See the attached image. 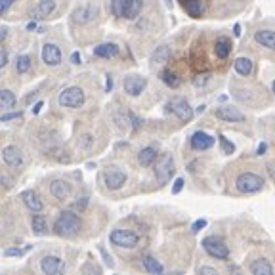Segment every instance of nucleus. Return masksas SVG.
I'll list each match as a JSON object with an SVG mask.
<instances>
[{"label":"nucleus","instance_id":"ea45409f","mask_svg":"<svg viewBox=\"0 0 275 275\" xmlns=\"http://www.w3.org/2000/svg\"><path fill=\"white\" fill-rule=\"evenodd\" d=\"M19 117H21V111H17V113H8V115H2V122L15 120V118H19Z\"/></svg>","mask_w":275,"mask_h":275},{"label":"nucleus","instance_id":"c85d7f7f","mask_svg":"<svg viewBox=\"0 0 275 275\" xmlns=\"http://www.w3.org/2000/svg\"><path fill=\"white\" fill-rule=\"evenodd\" d=\"M160 80L166 84V86L170 88H178L180 86V77L176 75L174 71L170 69H164V71H160Z\"/></svg>","mask_w":275,"mask_h":275},{"label":"nucleus","instance_id":"a18cd8bd","mask_svg":"<svg viewBox=\"0 0 275 275\" xmlns=\"http://www.w3.org/2000/svg\"><path fill=\"white\" fill-rule=\"evenodd\" d=\"M111 88H113V79L107 75V79H105V90H107V92H111Z\"/></svg>","mask_w":275,"mask_h":275},{"label":"nucleus","instance_id":"9b49d317","mask_svg":"<svg viewBox=\"0 0 275 275\" xmlns=\"http://www.w3.org/2000/svg\"><path fill=\"white\" fill-rule=\"evenodd\" d=\"M144 8L142 0H120V17L124 19H136Z\"/></svg>","mask_w":275,"mask_h":275},{"label":"nucleus","instance_id":"1a4fd4ad","mask_svg":"<svg viewBox=\"0 0 275 275\" xmlns=\"http://www.w3.org/2000/svg\"><path fill=\"white\" fill-rule=\"evenodd\" d=\"M145 86H147V80H145V77H140V75H130L122 82V88L128 96H140Z\"/></svg>","mask_w":275,"mask_h":275},{"label":"nucleus","instance_id":"2f4dec72","mask_svg":"<svg viewBox=\"0 0 275 275\" xmlns=\"http://www.w3.org/2000/svg\"><path fill=\"white\" fill-rule=\"evenodd\" d=\"M15 69L17 73H27L31 69V58L29 56H19L15 61Z\"/></svg>","mask_w":275,"mask_h":275},{"label":"nucleus","instance_id":"a211bd4d","mask_svg":"<svg viewBox=\"0 0 275 275\" xmlns=\"http://www.w3.org/2000/svg\"><path fill=\"white\" fill-rule=\"evenodd\" d=\"M21 199H23V203H25V206L29 208L31 212H40L44 208L42 201H40V197L37 195V191H33V189H27V191H23L21 193Z\"/></svg>","mask_w":275,"mask_h":275},{"label":"nucleus","instance_id":"864d4df0","mask_svg":"<svg viewBox=\"0 0 275 275\" xmlns=\"http://www.w3.org/2000/svg\"><path fill=\"white\" fill-rule=\"evenodd\" d=\"M166 4H168V6H170V4H172V2H170V0H166Z\"/></svg>","mask_w":275,"mask_h":275},{"label":"nucleus","instance_id":"a878e982","mask_svg":"<svg viewBox=\"0 0 275 275\" xmlns=\"http://www.w3.org/2000/svg\"><path fill=\"white\" fill-rule=\"evenodd\" d=\"M233 67H235V71L239 73V75L248 77V75L252 73V59L250 58H237L235 61H233Z\"/></svg>","mask_w":275,"mask_h":275},{"label":"nucleus","instance_id":"4be33fe9","mask_svg":"<svg viewBox=\"0 0 275 275\" xmlns=\"http://www.w3.org/2000/svg\"><path fill=\"white\" fill-rule=\"evenodd\" d=\"M232 52V40L228 37H220L214 44V54H216L218 59H226Z\"/></svg>","mask_w":275,"mask_h":275},{"label":"nucleus","instance_id":"603ef678","mask_svg":"<svg viewBox=\"0 0 275 275\" xmlns=\"http://www.w3.org/2000/svg\"><path fill=\"white\" fill-rule=\"evenodd\" d=\"M27 29H29V31H35V29H37V23H35V21H31V23H27Z\"/></svg>","mask_w":275,"mask_h":275},{"label":"nucleus","instance_id":"79ce46f5","mask_svg":"<svg viewBox=\"0 0 275 275\" xmlns=\"http://www.w3.org/2000/svg\"><path fill=\"white\" fill-rule=\"evenodd\" d=\"M6 65H8V52L2 50L0 52V67H6Z\"/></svg>","mask_w":275,"mask_h":275},{"label":"nucleus","instance_id":"c756f323","mask_svg":"<svg viewBox=\"0 0 275 275\" xmlns=\"http://www.w3.org/2000/svg\"><path fill=\"white\" fill-rule=\"evenodd\" d=\"M15 94L12 90H2L0 92V105H2V109H12L15 105Z\"/></svg>","mask_w":275,"mask_h":275},{"label":"nucleus","instance_id":"58836bf2","mask_svg":"<svg viewBox=\"0 0 275 275\" xmlns=\"http://www.w3.org/2000/svg\"><path fill=\"white\" fill-rule=\"evenodd\" d=\"M111 10L117 17H120V0H111Z\"/></svg>","mask_w":275,"mask_h":275},{"label":"nucleus","instance_id":"c03bdc74","mask_svg":"<svg viewBox=\"0 0 275 275\" xmlns=\"http://www.w3.org/2000/svg\"><path fill=\"white\" fill-rule=\"evenodd\" d=\"M88 204V197H82V201L80 203H75V208H79V210H84Z\"/></svg>","mask_w":275,"mask_h":275},{"label":"nucleus","instance_id":"2eb2a0df","mask_svg":"<svg viewBox=\"0 0 275 275\" xmlns=\"http://www.w3.org/2000/svg\"><path fill=\"white\" fill-rule=\"evenodd\" d=\"M42 61L46 65H52V67L59 65L61 63V50H59L56 44H44Z\"/></svg>","mask_w":275,"mask_h":275},{"label":"nucleus","instance_id":"de8ad7c7","mask_svg":"<svg viewBox=\"0 0 275 275\" xmlns=\"http://www.w3.org/2000/svg\"><path fill=\"white\" fill-rule=\"evenodd\" d=\"M42 105H44L42 102L35 103V107H33V113H35V115H37V113H40V109H42Z\"/></svg>","mask_w":275,"mask_h":275},{"label":"nucleus","instance_id":"6e6552de","mask_svg":"<svg viewBox=\"0 0 275 275\" xmlns=\"http://www.w3.org/2000/svg\"><path fill=\"white\" fill-rule=\"evenodd\" d=\"M103 182H105L107 189H120L126 184V174L117 166H111L103 172Z\"/></svg>","mask_w":275,"mask_h":275},{"label":"nucleus","instance_id":"9d476101","mask_svg":"<svg viewBox=\"0 0 275 275\" xmlns=\"http://www.w3.org/2000/svg\"><path fill=\"white\" fill-rule=\"evenodd\" d=\"M40 268L46 275H61L65 272V264L59 256H44Z\"/></svg>","mask_w":275,"mask_h":275},{"label":"nucleus","instance_id":"20e7f679","mask_svg":"<svg viewBox=\"0 0 275 275\" xmlns=\"http://www.w3.org/2000/svg\"><path fill=\"white\" fill-rule=\"evenodd\" d=\"M174 157L170 153H162L159 159L155 160V176L160 184H166L174 176Z\"/></svg>","mask_w":275,"mask_h":275},{"label":"nucleus","instance_id":"f3484780","mask_svg":"<svg viewBox=\"0 0 275 275\" xmlns=\"http://www.w3.org/2000/svg\"><path fill=\"white\" fill-rule=\"evenodd\" d=\"M96 15H98V8H96V6H80V8L75 10L73 19H75L77 23L84 25V23H90L92 19H96Z\"/></svg>","mask_w":275,"mask_h":275},{"label":"nucleus","instance_id":"39448f33","mask_svg":"<svg viewBox=\"0 0 275 275\" xmlns=\"http://www.w3.org/2000/svg\"><path fill=\"white\" fill-rule=\"evenodd\" d=\"M262 186H264V180L254 172L241 174V176L235 180V188L239 189L241 193H256V191H260L262 189Z\"/></svg>","mask_w":275,"mask_h":275},{"label":"nucleus","instance_id":"7c9ffc66","mask_svg":"<svg viewBox=\"0 0 275 275\" xmlns=\"http://www.w3.org/2000/svg\"><path fill=\"white\" fill-rule=\"evenodd\" d=\"M168 58H170V48H168V46H159V48L155 50L151 61H153V63H164V61H168Z\"/></svg>","mask_w":275,"mask_h":275},{"label":"nucleus","instance_id":"a19ab883","mask_svg":"<svg viewBox=\"0 0 275 275\" xmlns=\"http://www.w3.org/2000/svg\"><path fill=\"white\" fill-rule=\"evenodd\" d=\"M182 188H184V180H182V178H178V180L174 182L172 193H180V191H182Z\"/></svg>","mask_w":275,"mask_h":275},{"label":"nucleus","instance_id":"aec40b11","mask_svg":"<svg viewBox=\"0 0 275 275\" xmlns=\"http://www.w3.org/2000/svg\"><path fill=\"white\" fill-rule=\"evenodd\" d=\"M254 40L260 44V46H264V48H268V50H275V31H270V29L256 31Z\"/></svg>","mask_w":275,"mask_h":275},{"label":"nucleus","instance_id":"c9c22d12","mask_svg":"<svg viewBox=\"0 0 275 275\" xmlns=\"http://www.w3.org/2000/svg\"><path fill=\"white\" fill-rule=\"evenodd\" d=\"M197 274L199 275H218V272L214 268H208V266H201V268H197Z\"/></svg>","mask_w":275,"mask_h":275},{"label":"nucleus","instance_id":"ddd939ff","mask_svg":"<svg viewBox=\"0 0 275 275\" xmlns=\"http://www.w3.org/2000/svg\"><path fill=\"white\" fill-rule=\"evenodd\" d=\"M2 159H4V164H6V166H10V168H19L21 162H23V155H21V151H19L15 145H8V147H4V151H2Z\"/></svg>","mask_w":275,"mask_h":275},{"label":"nucleus","instance_id":"37998d69","mask_svg":"<svg viewBox=\"0 0 275 275\" xmlns=\"http://www.w3.org/2000/svg\"><path fill=\"white\" fill-rule=\"evenodd\" d=\"M130 120H132V124H134V128H140V126H142V120H140V118H138V117L134 115V113H130Z\"/></svg>","mask_w":275,"mask_h":275},{"label":"nucleus","instance_id":"72a5a7b5","mask_svg":"<svg viewBox=\"0 0 275 275\" xmlns=\"http://www.w3.org/2000/svg\"><path fill=\"white\" fill-rule=\"evenodd\" d=\"M218 142H220V145H222V151H224V153H233V151H235V145H233L226 136H220Z\"/></svg>","mask_w":275,"mask_h":275},{"label":"nucleus","instance_id":"5fc2aeb1","mask_svg":"<svg viewBox=\"0 0 275 275\" xmlns=\"http://www.w3.org/2000/svg\"><path fill=\"white\" fill-rule=\"evenodd\" d=\"M272 88H274V94H275V82H274V86H272Z\"/></svg>","mask_w":275,"mask_h":275},{"label":"nucleus","instance_id":"423d86ee","mask_svg":"<svg viewBox=\"0 0 275 275\" xmlns=\"http://www.w3.org/2000/svg\"><path fill=\"white\" fill-rule=\"evenodd\" d=\"M166 109L170 113H174L182 122H191V118H193V109H191V105L184 98H172V100H168Z\"/></svg>","mask_w":275,"mask_h":275},{"label":"nucleus","instance_id":"8fccbe9b","mask_svg":"<svg viewBox=\"0 0 275 275\" xmlns=\"http://www.w3.org/2000/svg\"><path fill=\"white\" fill-rule=\"evenodd\" d=\"M266 149H268V145H266V144H260V145H258V155H262V153H264Z\"/></svg>","mask_w":275,"mask_h":275},{"label":"nucleus","instance_id":"49530a36","mask_svg":"<svg viewBox=\"0 0 275 275\" xmlns=\"http://www.w3.org/2000/svg\"><path fill=\"white\" fill-rule=\"evenodd\" d=\"M71 61L75 63V65H79V63H80V54H79V52H75V54L71 56Z\"/></svg>","mask_w":275,"mask_h":275},{"label":"nucleus","instance_id":"0eeeda50","mask_svg":"<svg viewBox=\"0 0 275 275\" xmlns=\"http://www.w3.org/2000/svg\"><path fill=\"white\" fill-rule=\"evenodd\" d=\"M109 241L115 246H124V248H134L138 245L140 237L130 230H113L109 235Z\"/></svg>","mask_w":275,"mask_h":275},{"label":"nucleus","instance_id":"5701e85b","mask_svg":"<svg viewBox=\"0 0 275 275\" xmlns=\"http://www.w3.org/2000/svg\"><path fill=\"white\" fill-rule=\"evenodd\" d=\"M250 274L252 275H272L274 274V268L272 264L266 260V258H258L250 264Z\"/></svg>","mask_w":275,"mask_h":275},{"label":"nucleus","instance_id":"f03ea898","mask_svg":"<svg viewBox=\"0 0 275 275\" xmlns=\"http://www.w3.org/2000/svg\"><path fill=\"white\" fill-rule=\"evenodd\" d=\"M86 102V96H84V90L79 86H71L67 90H63L59 94V105L61 107H71V109H79L82 107Z\"/></svg>","mask_w":275,"mask_h":275},{"label":"nucleus","instance_id":"dca6fc26","mask_svg":"<svg viewBox=\"0 0 275 275\" xmlns=\"http://www.w3.org/2000/svg\"><path fill=\"white\" fill-rule=\"evenodd\" d=\"M50 193H52L58 201H67L69 195H71V186H69V182H65V180H54V182L50 184Z\"/></svg>","mask_w":275,"mask_h":275},{"label":"nucleus","instance_id":"393cba45","mask_svg":"<svg viewBox=\"0 0 275 275\" xmlns=\"http://www.w3.org/2000/svg\"><path fill=\"white\" fill-rule=\"evenodd\" d=\"M184 10H186L191 17H201L204 12L203 0H184Z\"/></svg>","mask_w":275,"mask_h":275},{"label":"nucleus","instance_id":"bb28decb","mask_svg":"<svg viewBox=\"0 0 275 275\" xmlns=\"http://www.w3.org/2000/svg\"><path fill=\"white\" fill-rule=\"evenodd\" d=\"M142 264H144L145 272H149V274L159 275V274H162V272H164V266H162L159 260H155L153 256H144Z\"/></svg>","mask_w":275,"mask_h":275},{"label":"nucleus","instance_id":"cd10ccee","mask_svg":"<svg viewBox=\"0 0 275 275\" xmlns=\"http://www.w3.org/2000/svg\"><path fill=\"white\" fill-rule=\"evenodd\" d=\"M31 228L37 235H44L48 232V222H46V218L42 214L37 212V216H33V220H31Z\"/></svg>","mask_w":275,"mask_h":275},{"label":"nucleus","instance_id":"4c0bfd02","mask_svg":"<svg viewBox=\"0 0 275 275\" xmlns=\"http://www.w3.org/2000/svg\"><path fill=\"white\" fill-rule=\"evenodd\" d=\"M14 4V0H0V12L2 14H6L8 10H10V6Z\"/></svg>","mask_w":275,"mask_h":275},{"label":"nucleus","instance_id":"3c124183","mask_svg":"<svg viewBox=\"0 0 275 275\" xmlns=\"http://www.w3.org/2000/svg\"><path fill=\"white\" fill-rule=\"evenodd\" d=\"M6 37H8V29H6V27H2V33H0V39H2V40H4V39H6Z\"/></svg>","mask_w":275,"mask_h":275},{"label":"nucleus","instance_id":"f8f14e48","mask_svg":"<svg viewBox=\"0 0 275 275\" xmlns=\"http://www.w3.org/2000/svg\"><path fill=\"white\" fill-rule=\"evenodd\" d=\"M216 117L220 120H226V122H243V120H245V115H243L237 107H232V105H222V107H218Z\"/></svg>","mask_w":275,"mask_h":275},{"label":"nucleus","instance_id":"e433bc0d","mask_svg":"<svg viewBox=\"0 0 275 275\" xmlns=\"http://www.w3.org/2000/svg\"><path fill=\"white\" fill-rule=\"evenodd\" d=\"M27 252V248H8L4 254L6 256H21V254H25Z\"/></svg>","mask_w":275,"mask_h":275},{"label":"nucleus","instance_id":"7ed1b4c3","mask_svg":"<svg viewBox=\"0 0 275 275\" xmlns=\"http://www.w3.org/2000/svg\"><path fill=\"white\" fill-rule=\"evenodd\" d=\"M203 248L206 250V254H210V256L216 258V260H226V258L230 256V248H228V245H226L220 237H216V235L204 237Z\"/></svg>","mask_w":275,"mask_h":275},{"label":"nucleus","instance_id":"09e8293b","mask_svg":"<svg viewBox=\"0 0 275 275\" xmlns=\"http://www.w3.org/2000/svg\"><path fill=\"white\" fill-rule=\"evenodd\" d=\"M233 33H235V37H241V25H239V23H235V27H233Z\"/></svg>","mask_w":275,"mask_h":275},{"label":"nucleus","instance_id":"4468645a","mask_svg":"<svg viewBox=\"0 0 275 275\" xmlns=\"http://www.w3.org/2000/svg\"><path fill=\"white\" fill-rule=\"evenodd\" d=\"M189 144H191V149H195V151H204V149H210L214 145V138L206 132H195L191 136Z\"/></svg>","mask_w":275,"mask_h":275},{"label":"nucleus","instance_id":"f704fd0d","mask_svg":"<svg viewBox=\"0 0 275 275\" xmlns=\"http://www.w3.org/2000/svg\"><path fill=\"white\" fill-rule=\"evenodd\" d=\"M203 228H206V220H203V218H201V220H195V222H193V226H191V232L199 233L201 230H203Z\"/></svg>","mask_w":275,"mask_h":275},{"label":"nucleus","instance_id":"6ab92c4d","mask_svg":"<svg viewBox=\"0 0 275 275\" xmlns=\"http://www.w3.org/2000/svg\"><path fill=\"white\" fill-rule=\"evenodd\" d=\"M56 10V0H40L33 8V19H44Z\"/></svg>","mask_w":275,"mask_h":275},{"label":"nucleus","instance_id":"f257e3e1","mask_svg":"<svg viewBox=\"0 0 275 275\" xmlns=\"http://www.w3.org/2000/svg\"><path fill=\"white\" fill-rule=\"evenodd\" d=\"M80 230V218L77 216L73 210H63L59 212L58 220L54 224V232L59 237H73Z\"/></svg>","mask_w":275,"mask_h":275},{"label":"nucleus","instance_id":"473e14b6","mask_svg":"<svg viewBox=\"0 0 275 275\" xmlns=\"http://www.w3.org/2000/svg\"><path fill=\"white\" fill-rule=\"evenodd\" d=\"M208 79H210V75L208 73H197L195 77H193V86H204L206 82H208Z\"/></svg>","mask_w":275,"mask_h":275},{"label":"nucleus","instance_id":"b1692460","mask_svg":"<svg viewBox=\"0 0 275 275\" xmlns=\"http://www.w3.org/2000/svg\"><path fill=\"white\" fill-rule=\"evenodd\" d=\"M138 160H140L142 166H151V164H155V160H157V149L151 147V145L144 147V149L138 153Z\"/></svg>","mask_w":275,"mask_h":275},{"label":"nucleus","instance_id":"412c9836","mask_svg":"<svg viewBox=\"0 0 275 275\" xmlns=\"http://www.w3.org/2000/svg\"><path fill=\"white\" fill-rule=\"evenodd\" d=\"M94 56H98V58H107V59L117 58V56H118V46L113 42H103L94 48Z\"/></svg>","mask_w":275,"mask_h":275}]
</instances>
